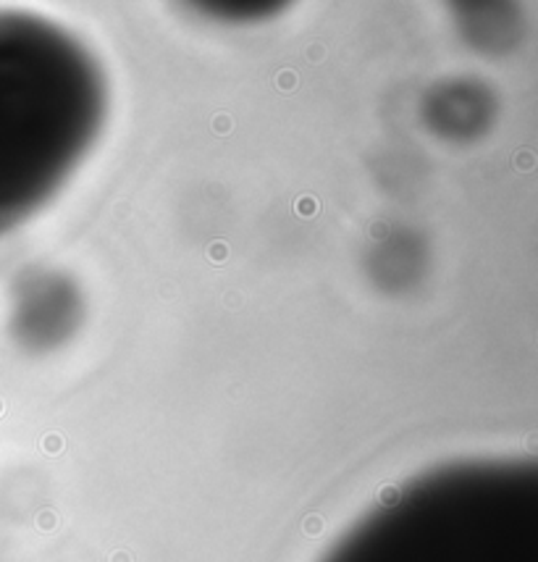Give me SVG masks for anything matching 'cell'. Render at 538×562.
<instances>
[{
    "instance_id": "1",
    "label": "cell",
    "mask_w": 538,
    "mask_h": 562,
    "mask_svg": "<svg viewBox=\"0 0 538 562\" xmlns=\"http://www.w3.org/2000/svg\"><path fill=\"white\" fill-rule=\"evenodd\" d=\"M100 122L96 69L66 37L0 19V229L32 211Z\"/></svg>"
}]
</instances>
